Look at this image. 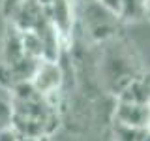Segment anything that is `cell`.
<instances>
[{"mask_svg": "<svg viewBox=\"0 0 150 141\" xmlns=\"http://www.w3.org/2000/svg\"><path fill=\"white\" fill-rule=\"evenodd\" d=\"M36 2H38V4H40V6H41V8H43V9H45V8H49V6H51V4H53V2H54V0H36Z\"/></svg>", "mask_w": 150, "mask_h": 141, "instance_id": "obj_16", "label": "cell"}, {"mask_svg": "<svg viewBox=\"0 0 150 141\" xmlns=\"http://www.w3.org/2000/svg\"><path fill=\"white\" fill-rule=\"evenodd\" d=\"M105 77L120 94L128 87V83L135 79L129 56H126L122 51H116V53L109 55L105 58Z\"/></svg>", "mask_w": 150, "mask_h": 141, "instance_id": "obj_2", "label": "cell"}, {"mask_svg": "<svg viewBox=\"0 0 150 141\" xmlns=\"http://www.w3.org/2000/svg\"><path fill=\"white\" fill-rule=\"evenodd\" d=\"M148 13V0H120L118 19L122 21H139Z\"/></svg>", "mask_w": 150, "mask_h": 141, "instance_id": "obj_10", "label": "cell"}, {"mask_svg": "<svg viewBox=\"0 0 150 141\" xmlns=\"http://www.w3.org/2000/svg\"><path fill=\"white\" fill-rule=\"evenodd\" d=\"M146 141H148V139H146Z\"/></svg>", "mask_w": 150, "mask_h": 141, "instance_id": "obj_19", "label": "cell"}, {"mask_svg": "<svg viewBox=\"0 0 150 141\" xmlns=\"http://www.w3.org/2000/svg\"><path fill=\"white\" fill-rule=\"evenodd\" d=\"M17 141H40V139H28V137H17Z\"/></svg>", "mask_w": 150, "mask_h": 141, "instance_id": "obj_17", "label": "cell"}, {"mask_svg": "<svg viewBox=\"0 0 150 141\" xmlns=\"http://www.w3.org/2000/svg\"><path fill=\"white\" fill-rule=\"evenodd\" d=\"M62 83V70H60L58 62H45L40 60L38 70L32 77V85L38 90V94H49L54 92Z\"/></svg>", "mask_w": 150, "mask_h": 141, "instance_id": "obj_3", "label": "cell"}, {"mask_svg": "<svg viewBox=\"0 0 150 141\" xmlns=\"http://www.w3.org/2000/svg\"><path fill=\"white\" fill-rule=\"evenodd\" d=\"M118 102H128V103H139V105H148L150 98V87H148V75H141L135 77L133 81L128 83L120 94Z\"/></svg>", "mask_w": 150, "mask_h": 141, "instance_id": "obj_7", "label": "cell"}, {"mask_svg": "<svg viewBox=\"0 0 150 141\" xmlns=\"http://www.w3.org/2000/svg\"><path fill=\"white\" fill-rule=\"evenodd\" d=\"M83 21L86 26L88 34L92 36V40L96 41H105L109 38L115 36V32L118 30V23L120 19L111 13L107 8H103L100 2H88L84 4V11H83Z\"/></svg>", "mask_w": 150, "mask_h": 141, "instance_id": "obj_1", "label": "cell"}, {"mask_svg": "<svg viewBox=\"0 0 150 141\" xmlns=\"http://www.w3.org/2000/svg\"><path fill=\"white\" fill-rule=\"evenodd\" d=\"M0 141H17V134L11 130H4L0 132Z\"/></svg>", "mask_w": 150, "mask_h": 141, "instance_id": "obj_15", "label": "cell"}, {"mask_svg": "<svg viewBox=\"0 0 150 141\" xmlns=\"http://www.w3.org/2000/svg\"><path fill=\"white\" fill-rule=\"evenodd\" d=\"M148 128H133V126L112 122V141H146Z\"/></svg>", "mask_w": 150, "mask_h": 141, "instance_id": "obj_11", "label": "cell"}, {"mask_svg": "<svg viewBox=\"0 0 150 141\" xmlns=\"http://www.w3.org/2000/svg\"><path fill=\"white\" fill-rule=\"evenodd\" d=\"M23 56L25 55H23V45H21V32L9 25L6 41H4V64L11 66V64L19 62Z\"/></svg>", "mask_w": 150, "mask_h": 141, "instance_id": "obj_8", "label": "cell"}, {"mask_svg": "<svg viewBox=\"0 0 150 141\" xmlns=\"http://www.w3.org/2000/svg\"><path fill=\"white\" fill-rule=\"evenodd\" d=\"M38 64L40 60L36 58H28V56H23L19 62L9 66V72H11V81L13 85L15 83H23V81H32L36 70H38Z\"/></svg>", "mask_w": 150, "mask_h": 141, "instance_id": "obj_9", "label": "cell"}, {"mask_svg": "<svg viewBox=\"0 0 150 141\" xmlns=\"http://www.w3.org/2000/svg\"><path fill=\"white\" fill-rule=\"evenodd\" d=\"M21 45L25 56L41 60V41L34 32H21Z\"/></svg>", "mask_w": 150, "mask_h": 141, "instance_id": "obj_12", "label": "cell"}, {"mask_svg": "<svg viewBox=\"0 0 150 141\" xmlns=\"http://www.w3.org/2000/svg\"><path fill=\"white\" fill-rule=\"evenodd\" d=\"M51 25L60 36H68L73 26V8L69 0H54L49 8H45Z\"/></svg>", "mask_w": 150, "mask_h": 141, "instance_id": "obj_6", "label": "cell"}, {"mask_svg": "<svg viewBox=\"0 0 150 141\" xmlns=\"http://www.w3.org/2000/svg\"><path fill=\"white\" fill-rule=\"evenodd\" d=\"M148 119H150L148 105L128 103V102H118V105H116L115 120L122 122V124L133 126V128H148Z\"/></svg>", "mask_w": 150, "mask_h": 141, "instance_id": "obj_5", "label": "cell"}, {"mask_svg": "<svg viewBox=\"0 0 150 141\" xmlns=\"http://www.w3.org/2000/svg\"><path fill=\"white\" fill-rule=\"evenodd\" d=\"M21 2H23V0H4V2H2V13H4V17L11 19V15L15 13V9L21 6Z\"/></svg>", "mask_w": 150, "mask_h": 141, "instance_id": "obj_13", "label": "cell"}, {"mask_svg": "<svg viewBox=\"0 0 150 141\" xmlns=\"http://www.w3.org/2000/svg\"><path fill=\"white\" fill-rule=\"evenodd\" d=\"M83 2H84V4H88V2H96V0H83Z\"/></svg>", "mask_w": 150, "mask_h": 141, "instance_id": "obj_18", "label": "cell"}, {"mask_svg": "<svg viewBox=\"0 0 150 141\" xmlns=\"http://www.w3.org/2000/svg\"><path fill=\"white\" fill-rule=\"evenodd\" d=\"M103 8H107L111 13H115L118 17V11H120V0H98Z\"/></svg>", "mask_w": 150, "mask_h": 141, "instance_id": "obj_14", "label": "cell"}, {"mask_svg": "<svg viewBox=\"0 0 150 141\" xmlns=\"http://www.w3.org/2000/svg\"><path fill=\"white\" fill-rule=\"evenodd\" d=\"M41 15H43V8L36 0H23L9 21L11 26L19 32H32Z\"/></svg>", "mask_w": 150, "mask_h": 141, "instance_id": "obj_4", "label": "cell"}]
</instances>
